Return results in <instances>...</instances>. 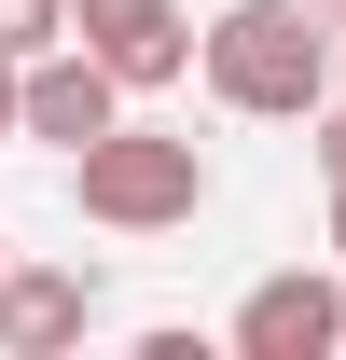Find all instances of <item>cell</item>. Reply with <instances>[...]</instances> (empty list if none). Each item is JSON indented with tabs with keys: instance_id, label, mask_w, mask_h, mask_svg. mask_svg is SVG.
Listing matches in <instances>:
<instances>
[{
	"instance_id": "1",
	"label": "cell",
	"mask_w": 346,
	"mask_h": 360,
	"mask_svg": "<svg viewBox=\"0 0 346 360\" xmlns=\"http://www.w3.org/2000/svg\"><path fill=\"white\" fill-rule=\"evenodd\" d=\"M194 70H208V97H222V111L319 125V97H333V28H319L305 0H222Z\"/></svg>"
},
{
	"instance_id": "2",
	"label": "cell",
	"mask_w": 346,
	"mask_h": 360,
	"mask_svg": "<svg viewBox=\"0 0 346 360\" xmlns=\"http://www.w3.org/2000/svg\"><path fill=\"white\" fill-rule=\"evenodd\" d=\"M70 208H84L97 236H167V222L208 208V153L167 139V125H111V139L70 153Z\"/></svg>"
},
{
	"instance_id": "3",
	"label": "cell",
	"mask_w": 346,
	"mask_h": 360,
	"mask_svg": "<svg viewBox=\"0 0 346 360\" xmlns=\"http://www.w3.org/2000/svg\"><path fill=\"white\" fill-rule=\"evenodd\" d=\"M70 42H97L139 97H153V84H180V70L208 56V28H194L180 0H70Z\"/></svg>"
},
{
	"instance_id": "4",
	"label": "cell",
	"mask_w": 346,
	"mask_h": 360,
	"mask_svg": "<svg viewBox=\"0 0 346 360\" xmlns=\"http://www.w3.org/2000/svg\"><path fill=\"white\" fill-rule=\"evenodd\" d=\"M346 347V291L319 264H291V277H263L250 305H236V360H333Z\"/></svg>"
},
{
	"instance_id": "5",
	"label": "cell",
	"mask_w": 346,
	"mask_h": 360,
	"mask_svg": "<svg viewBox=\"0 0 346 360\" xmlns=\"http://www.w3.org/2000/svg\"><path fill=\"white\" fill-rule=\"evenodd\" d=\"M97 333V264H14L0 277V347L14 360H56Z\"/></svg>"
},
{
	"instance_id": "6",
	"label": "cell",
	"mask_w": 346,
	"mask_h": 360,
	"mask_svg": "<svg viewBox=\"0 0 346 360\" xmlns=\"http://www.w3.org/2000/svg\"><path fill=\"white\" fill-rule=\"evenodd\" d=\"M70 42V0H0V56L28 70V56H56Z\"/></svg>"
},
{
	"instance_id": "7",
	"label": "cell",
	"mask_w": 346,
	"mask_h": 360,
	"mask_svg": "<svg viewBox=\"0 0 346 360\" xmlns=\"http://www.w3.org/2000/svg\"><path fill=\"white\" fill-rule=\"evenodd\" d=\"M0 139H28V70L0 56Z\"/></svg>"
},
{
	"instance_id": "8",
	"label": "cell",
	"mask_w": 346,
	"mask_h": 360,
	"mask_svg": "<svg viewBox=\"0 0 346 360\" xmlns=\"http://www.w3.org/2000/svg\"><path fill=\"white\" fill-rule=\"evenodd\" d=\"M319 167L346 180V97H319Z\"/></svg>"
},
{
	"instance_id": "9",
	"label": "cell",
	"mask_w": 346,
	"mask_h": 360,
	"mask_svg": "<svg viewBox=\"0 0 346 360\" xmlns=\"http://www.w3.org/2000/svg\"><path fill=\"white\" fill-rule=\"evenodd\" d=\"M333 264H346V180H333Z\"/></svg>"
},
{
	"instance_id": "10",
	"label": "cell",
	"mask_w": 346,
	"mask_h": 360,
	"mask_svg": "<svg viewBox=\"0 0 346 360\" xmlns=\"http://www.w3.org/2000/svg\"><path fill=\"white\" fill-rule=\"evenodd\" d=\"M0 277H14V250H0Z\"/></svg>"
},
{
	"instance_id": "11",
	"label": "cell",
	"mask_w": 346,
	"mask_h": 360,
	"mask_svg": "<svg viewBox=\"0 0 346 360\" xmlns=\"http://www.w3.org/2000/svg\"><path fill=\"white\" fill-rule=\"evenodd\" d=\"M319 14H346V0H319Z\"/></svg>"
}]
</instances>
